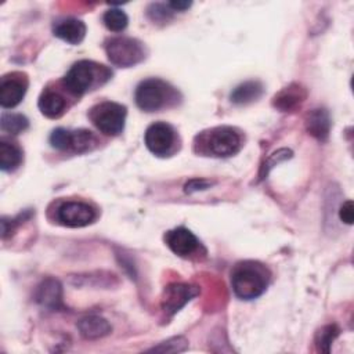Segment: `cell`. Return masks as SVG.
Returning <instances> with one entry per match:
<instances>
[{"label":"cell","instance_id":"cb8c5ba5","mask_svg":"<svg viewBox=\"0 0 354 354\" xmlns=\"http://www.w3.org/2000/svg\"><path fill=\"white\" fill-rule=\"evenodd\" d=\"M69 140H71V130L64 127H58L53 130L50 134L51 147L59 151H69Z\"/></svg>","mask_w":354,"mask_h":354},{"label":"cell","instance_id":"ffe728a7","mask_svg":"<svg viewBox=\"0 0 354 354\" xmlns=\"http://www.w3.org/2000/svg\"><path fill=\"white\" fill-rule=\"evenodd\" d=\"M98 144L97 137L93 131L79 129V130H71V140H69V151L82 153L91 151Z\"/></svg>","mask_w":354,"mask_h":354},{"label":"cell","instance_id":"7402d4cb","mask_svg":"<svg viewBox=\"0 0 354 354\" xmlns=\"http://www.w3.org/2000/svg\"><path fill=\"white\" fill-rule=\"evenodd\" d=\"M104 25L112 30V32H122L126 29L129 18L126 15L124 11L119 10V8H111L108 11H105L104 17H102Z\"/></svg>","mask_w":354,"mask_h":354},{"label":"cell","instance_id":"f546056e","mask_svg":"<svg viewBox=\"0 0 354 354\" xmlns=\"http://www.w3.org/2000/svg\"><path fill=\"white\" fill-rule=\"evenodd\" d=\"M191 4H192L191 1H170V3H167V6L171 8L173 12L174 11H184V10L189 8Z\"/></svg>","mask_w":354,"mask_h":354},{"label":"cell","instance_id":"277c9868","mask_svg":"<svg viewBox=\"0 0 354 354\" xmlns=\"http://www.w3.org/2000/svg\"><path fill=\"white\" fill-rule=\"evenodd\" d=\"M134 98L140 109L155 112L167 106L173 100H177V91L167 82L158 77H149L137 86Z\"/></svg>","mask_w":354,"mask_h":354},{"label":"cell","instance_id":"8fae6325","mask_svg":"<svg viewBox=\"0 0 354 354\" xmlns=\"http://www.w3.org/2000/svg\"><path fill=\"white\" fill-rule=\"evenodd\" d=\"M165 242L169 249L181 257L194 254L199 248V241L188 228L178 227L165 234Z\"/></svg>","mask_w":354,"mask_h":354},{"label":"cell","instance_id":"83f0119b","mask_svg":"<svg viewBox=\"0 0 354 354\" xmlns=\"http://www.w3.org/2000/svg\"><path fill=\"white\" fill-rule=\"evenodd\" d=\"M212 185L210 181H206V180H202V178H194L191 181H188L185 184V192L187 194H192V192H196V191H203L206 188H209Z\"/></svg>","mask_w":354,"mask_h":354},{"label":"cell","instance_id":"d6986e66","mask_svg":"<svg viewBox=\"0 0 354 354\" xmlns=\"http://www.w3.org/2000/svg\"><path fill=\"white\" fill-rule=\"evenodd\" d=\"M22 149L10 141H0V169L3 171H12L22 163Z\"/></svg>","mask_w":354,"mask_h":354},{"label":"cell","instance_id":"9c48e42d","mask_svg":"<svg viewBox=\"0 0 354 354\" xmlns=\"http://www.w3.org/2000/svg\"><path fill=\"white\" fill-rule=\"evenodd\" d=\"M198 293L199 289L196 286L188 283H171L165 288L162 296V310L166 315H173Z\"/></svg>","mask_w":354,"mask_h":354},{"label":"cell","instance_id":"52a82bcc","mask_svg":"<svg viewBox=\"0 0 354 354\" xmlns=\"http://www.w3.org/2000/svg\"><path fill=\"white\" fill-rule=\"evenodd\" d=\"M97 217L95 209L80 201H66L57 209V221L65 227H86Z\"/></svg>","mask_w":354,"mask_h":354},{"label":"cell","instance_id":"d4e9b609","mask_svg":"<svg viewBox=\"0 0 354 354\" xmlns=\"http://www.w3.org/2000/svg\"><path fill=\"white\" fill-rule=\"evenodd\" d=\"M187 344L188 342L178 336V337H171L163 343H160L159 346L156 347H152L149 348V351H158V353H180V351H184L187 348Z\"/></svg>","mask_w":354,"mask_h":354},{"label":"cell","instance_id":"5b68a950","mask_svg":"<svg viewBox=\"0 0 354 354\" xmlns=\"http://www.w3.org/2000/svg\"><path fill=\"white\" fill-rule=\"evenodd\" d=\"M126 115V106L112 101L100 102L88 111L93 124L106 136H118L123 131Z\"/></svg>","mask_w":354,"mask_h":354},{"label":"cell","instance_id":"7a4b0ae2","mask_svg":"<svg viewBox=\"0 0 354 354\" xmlns=\"http://www.w3.org/2000/svg\"><path fill=\"white\" fill-rule=\"evenodd\" d=\"M242 147V137L239 131L231 126H217L202 131L195 138V149L199 153L227 158L236 153Z\"/></svg>","mask_w":354,"mask_h":354},{"label":"cell","instance_id":"4316f807","mask_svg":"<svg viewBox=\"0 0 354 354\" xmlns=\"http://www.w3.org/2000/svg\"><path fill=\"white\" fill-rule=\"evenodd\" d=\"M339 218L346 223V224H353L354 220V207H353V202L351 201H346L340 209H339Z\"/></svg>","mask_w":354,"mask_h":354},{"label":"cell","instance_id":"44dd1931","mask_svg":"<svg viewBox=\"0 0 354 354\" xmlns=\"http://www.w3.org/2000/svg\"><path fill=\"white\" fill-rule=\"evenodd\" d=\"M1 130L10 134H19L24 130L28 129L29 120L26 116L21 113H8L3 112L1 113V120H0Z\"/></svg>","mask_w":354,"mask_h":354},{"label":"cell","instance_id":"e0dca14e","mask_svg":"<svg viewBox=\"0 0 354 354\" xmlns=\"http://www.w3.org/2000/svg\"><path fill=\"white\" fill-rule=\"evenodd\" d=\"M263 91H264V87L259 80H248L236 86L232 90L230 98H231V102L236 105H248L259 100L263 95Z\"/></svg>","mask_w":354,"mask_h":354},{"label":"cell","instance_id":"5bb4252c","mask_svg":"<svg viewBox=\"0 0 354 354\" xmlns=\"http://www.w3.org/2000/svg\"><path fill=\"white\" fill-rule=\"evenodd\" d=\"M77 329L80 335L86 339H100L109 335L112 330V326L105 318L97 314H90L83 317L77 322Z\"/></svg>","mask_w":354,"mask_h":354},{"label":"cell","instance_id":"6da1fadb","mask_svg":"<svg viewBox=\"0 0 354 354\" xmlns=\"http://www.w3.org/2000/svg\"><path fill=\"white\" fill-rule=\"evenodd\" d=\"M270 282V271L257 261H241L231 272V285L236 297L252 300L264 293Z\"/></svg>","mask_w":354,"mask_h":354},{"label":"cell","instance_id":"30bf717a","mask_svg":"<svg viewBox=\"0 0 354 354\" xmlns=\"http://www.w3.org/2000/svg\"><path fill=\"white\" fill-rule=\"evenodd\" d=\"M28 88V79L22 73H11L1 77L0 82V105L3 108L17 106Z\"/></svg>","mask_w":354,"mask_h":354},{"label":"cell","instance_id":"2e32d148","mask_svg":"<svg viewBox=\"0 0 354 354\" xmlns=\"http://www.w3.org/2000/svg\"><path fill=\"white\" fill-rule=\"evenodd\" d=\"M308 133L319 141H325L330 131V118L326 109L315 108L313 109L306 119Z\"/></svg>","mask_w":354,"mask_h":354},{"label":"cell","instance_id":"4fadbf2b","mask_svg":"<svg viewBox=\"0 0 354 354\" xmlns=\"http://www.w3.org/2000/svg\"><path fill=\"white\" fill-rule=\"evenodd\" d=\"M53 32L58 39H61L69 44H79L86 36V25L80 19L66 18V19L59 21L54 26Z\"/></svg>","mask_w":354,"mask_h":354},{"label":"cell","instance_id":"ac0fdd59","mask_svg":"<svg viewBox=\"0 0 354 354\" xmlns=\"http://www.w3.org/2000/svg\"><path fill=\"white\" fill-rule=\"evenodd\" d=\"M306 93L299 84H290L285 87L278 95L274 98V105L281 111H292L304 101Z\"/></svg>","mask_w":354,"mask_h":354},{"label":"cell","instance_id":"f1b7e54d","mask_svg":"<svg viewBox=\"0 0 354 354\" xmlns=\"http://www.w3.org/2000/svg\"><path fill=\"white\" fill-rule=\"evenodd\" d=\"M290 151L289 149H279L275 153H272V156L268 159V163H267V167H264V173L267 174V171L275 165V163H279L288 158H290Z\"/></svg>","mask_w":354,"mask_h":354},{"label":"cell","instance_id":"9a60e30c","mask_svg":"<svg viewBox=\"0 0 354 354\" xmlns=\"http://www.w3.org/2000/svg\"><path fill=\"white\" fill-rule=\"evenodd\" d=\"M37 105H39L40 112L44 116L55 119V118H59L65 112L66 101L58 91L47 87L43 90L41 95L39 97Z\"/></svg>","mask_w":354,"mask_h":354},{"label":"cell","instance_id":"484cf974","mask_svg":"<svg viewBox=\"0 0 354 354\" xmlns=\"http://www.w3.org/2000/svg\"><path fill=\"white\" fill-rule=\"evenodd\" d=\"M173 14L171 8L167 4H152L148 8V15L153 19V21H163L167 19L170 15Z\"/></svg>","mask_w":354,"mask_h":354},{"label":"cell","instance_id":"ba28073f","mask_svg":"<svg viewBox=\"0 0 354 354\" xmlns=\"http://www.w3.org/2000/svg\"><path fill=\"white\" fill-rule=\"evenodd\" d=\"M147 148L158 156H166L171 152L176 142V131L166 122H155L148 126L144 134Z\"/></svg>","mask_w":354,"mask_h":354},{"label":"cell","instance_id":"8992f818","mask_svg":"<svg viewBox=\"0 0 354 354\" xmlns=\"http://www.w3.org/2000/svg\"><path fill=\"white\" fill-rule=\"evenodd\" d=\"M105 51L109 61L122 68L137 65L145 58V46L137 39L118 36L105 41Z\"/></svg>","mask_w":354,"mask_h":354},{"label":"cell","instance_id":"7c38bea8","mask_svg":"<svg viewBox=\"0 0 354 354\" xmlns=\"http://www.w3.org/2000/svg\"><path fill=\"white\" fill-rule=\"evenodd\" d=\"M36 301L50 310L62 308V288L61 283L54 278L44 279L36 290Z\"/></svg>","mask_w":354,"mask_h":354},{"label":"cell","instance_id":"3957f363","mask_svg":"<svg viewBox=\"0 0 354 354\" xmlns=\"http://www.w3.org/2000/svg\"><path fill=\"white\" fill-rule=\"evenodd\" d=\"M112 76L111 69L93 61L75 62L62 77V84L75 97H80L97 84H102Z\"/></svg>","mask_w":354,"mask_h":354},{"label":"cell","instance_id":"603a6c76","mask_svg":"<svg viewBox=\"0 0 354 354\" xmlns=\"http://www.w3.org/2000/svg\"><path fill=\"white\" fill-rule=\"evenodd\" d=\"M339 333H340V329L335 324L322 326L315 336V344H317L318 350L324 351V353H329L330 344L339 336Z\"/></svg>","mask_w":354,"mask_h":354}]
</instances>
